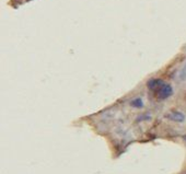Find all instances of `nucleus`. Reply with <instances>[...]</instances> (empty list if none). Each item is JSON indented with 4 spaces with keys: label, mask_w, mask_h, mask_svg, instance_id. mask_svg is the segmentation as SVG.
<instances>
[{
    "label": "nucleus",
    "mask_w": 186,
    "mask_h": 174,
    "mask_svg": "<svg viewBox=\"0 0 186 174\" xmlns=\"http://www.w3.org/2000/svg\"><path fill=\"white\" fill-rule=\"evenodd\" d=\"M173 93V89L170 85H163L160 88V90L157 93V96H158L159 100H165L168 97H170Z\"/></svg>",
    "instance_id": "nucleus-1"
},
{
    "label": "nucleus",
    "mask_w": 186,
    "mask_h": 174,
    "mask_svg": "<svg viewBox=\"0 0 186 174\" xmlns=\"http://www.w3.org/2000/svg\"><path fill=\"white\" fill-rule=\"evenodd\" d=\"M165 117L169 118V119L173 120V122H176V123H182V122L185 120V116H184V114H182L181 112H176V111L168 113V114L165 115Z\"/></svg>",
    "instance_id": "nucleus-2"
},
{
    "label": "nucleus",
    "mask_w": 186,
    "mask_h": 174,
    "mask_svg": "<svg viewBox=\"0 0 186 174\" xmlns=\"http://www.w3.org/2000/svg\"><path fill=\"white\" fill-rule=\"evenodd\" d=\"M163 81L161 79H151L148 81V83H147V87H148L149 90H151V91H159L160 90V88L163 85Z\"/></svg>",
    "instance_id": "nucleus-3"
},
{
    "label": "nucleus",
    "mask_w": 186,
    "mask_h": 174,
    "mask_svg": "<svg viewBox=\"0 0 186 174\" xmlns=\"http://www.w3.org/2000/svg\"><path fill=\"white\" fill-rule=\"evenodd\" d=\"M142 105H143V103H142V100H141L140 97H137V99H135V100L131 101V106H134V108H142Z\"/></svg>",
    "instance_id": "nucleus-4"
},
{
    "label": "nucleus",
    "mask_w": 186,
    "mask_h": 174,
    "mask_svg": "<svg viewBox=\"0 0 186 174\" xmlns=\"http://www.w3.org/2000/svg\"></svg>",
    "instance_id": "nucleus-5"
}]
</instances>
